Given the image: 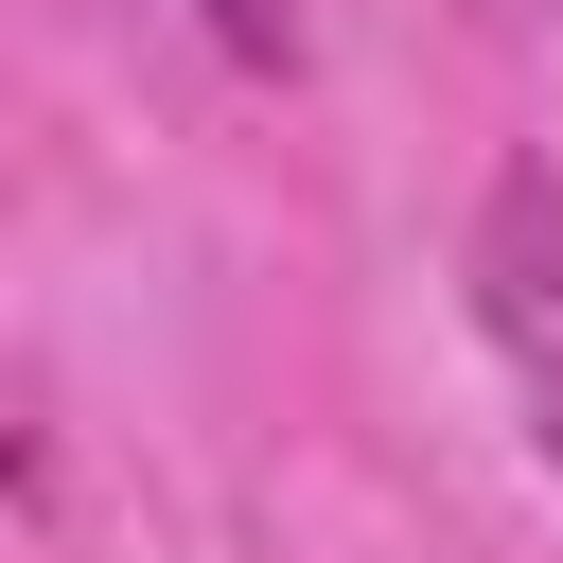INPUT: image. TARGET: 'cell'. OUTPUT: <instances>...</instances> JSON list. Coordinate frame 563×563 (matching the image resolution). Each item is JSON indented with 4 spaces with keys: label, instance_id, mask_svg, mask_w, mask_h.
<instances>
[{
    "label": "cell",
    "instance_id": "obj_1",
    "mask_svg": "<svg viewBox=\"0 0 563 563\" xmlns=\"http://www.w3.org/2000/svg\"><path fill=\"white\" fill-rule=\"evenodd\" d=\"M194 18H211V35L246 53V70H282V0H194Z\"/></svg>",
    "mask_w": 563,
    "mask_h": 563
},
{
    "label": "cell",
    "instance_id": "obj_2",
    "mask_svg": "<svg viewBox=\"0 0 563 563\" xmlns=\"http://www.w3.org/2000/svg\"><path fill=\"white\" fill-rule=\"evenodd\" d=\"M545 457H563V369H545Z\"/></svg>",
    "mask_w": 563,
    "mask_h": 563
}]
</instances>
